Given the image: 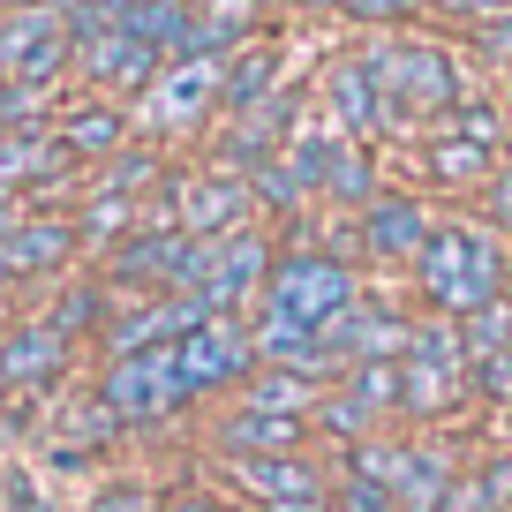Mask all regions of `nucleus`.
Masks as SVG:
<instances>
[{"label": "nucleus", "mask_w": 512, "mask_h": 512, "mask_svg": "<svg viewBox=\"0 0 512 512\" xmlns=\"http://www.w3.org/2000/svg\"><path fill=\"white\" fill-rule=\"evenodd\" d=\"M445 8H460V16H497L505 0H445Z\"/></svg>", "instance_id": "obj_41"}, {"label": "nucleus", "mask_w": 512, "mask_h": 512, "mask_svg": "<svg viewBox=\"0 0 512 512\" xmlns=\"http://www.w3.org/2000/svg\"><path fill=\"white\" fill-rule=\"evenodd\" d=\"M490 46H497V53L512 61V16H497V23H490Z\"/></svg>", "instance_id": "obj_43"}, {"label": "nucleus", "mask_w": 512, "mask_h": 512, "mask_svg": "<svg viewBox=\"0 0 512 512\" xmlns=\"http://www.w3.org/2000/svg\"><path fill=\"white\" fill-rule=\"evenodd\" d=\"M362 422H369V407L354 400V392H347V400H332V407H324V430H339V437H362Z\"/></svg>", "instance_id": "obj_32"}, {"label": "nucleus", "mask_w": 512, "mask_h": 512, "mask_svg": "<svg viewBox=\"0 0 512 512\" xmlns=\"http://www.w3.org/2000/svg\"><path fill=\"white\" fill-rule=\"evenodd\" d=\"M460 347H467V362H497V354L512 347V302H505V294L460 317Z\"/></svg>", "instance_id": "obj_21"}, {"label": "nucleus", "mask_w": 512, "mask_h": 512, "mask_svg": "<svg viewBox=\"0 0 512 512\" xmlns=\"http://www.w3.org/2000/svg\"><path fill=\"white\" fill-rule=\"evenodd\" d=\"M497 272H505V264H497V249H490L482 234H467V226L430 234V249H422V287H430L452 317L497 302Z\"/></svg>", "instance_id": "obj_1"}, {"label": "nucleus", "mask_w": 512, "mask_h": 512, "mask_svg": "<svg viewBox=\"0 0 512 512\" xmlns=\"http://www.w3.org/2000/svg\"><path fill=\"white\" fill-rule=\"evenodd\" d=\"M8 512H38V497H31V482H23V475L8 482Z\"/></svg>", "instance_id": "obj_39"}, {"label": "nucleus", "mask_w": 512, "mask_h": 512, "mask_svg": "<svg viewBox=\"0 0 512 512\" xmlns=\"http://www.w3.org/2000/svg\"><path fill=\"white\" fill-rule=\"evenodd\" d=\"M181 8H189V0H181Z\"/></svg>", "instance_id": "obj_48"}, {"label": "nucleus", "mask_w": 512, "mask_h": 512, "mask_svg": "<svg viewBox=\"0 0 512 512\" xmlns=\"http://www.w3.org/2000/svg\"><path fill=\"white\" fill-rule=\"evenodd\" d=\"M121 226H128V204H121V196H91V211L76 219V234L106 241V234H121Z\"/></svg>", "instance_id": "obj_29"}, {"label": "nucleus", "mask_w": 512, "mask_h": 512, "mask_svg": "<svg viewBox=\"0 0 512 512\" xmlns=\"http://www.w3.org/2000/svg\"><path fill=\"white\" fill-rule=\"evenodd\" d=\"M68 369V339L53 332V324H23V332L0 339V384L8 392H38V384H53Z\"/></svg>", "instance_id": "obj_11"}, {"label": "nucleus", "mask_w": 512, "mask_h": 512, "mask_svg": "<svg viewBox=\"0 0 512 512\" xmlns=\"http://www.w3.org/2000/svg\"><path fill=\"white\" fill-rule=\"evenodd\" d=\"M362 241H369L377 256H407V249L422 256V249H430V219H422L415 204H400V196H392V204H377V211H369Z\"/></svg>", "instance_id": "obj_17"}, {"label": "nucleus", "mask_w": 512, "mask_h": 512, "mask_svg": "<svg viewBox=\"0 0 512 512\" xmlns=\"http://www.w3.org/2000/svg\"><path fill=\"white\" fill-rule=\"evenodd\" d=\"M264 279V241L256 234H234V241H211V272L196 279V309H241Z\"/></svg>", "instance_id": "obj_8"}, {"label": "nucleus", "mask_w": 512, "mask_h": 512, "mask_svg": "<svg viewBox=\"0 0 512 512\" xmlns=\"http://www.w3.org/2000/svg\"><path fill=\"white\" fill-rule=\"evenodd\" d=\"M46 324H53V332H61V339H68V332H83V324H98V294H91V287H76V294H68V302L53 309Z\"/></svg>", "instance_id": "obj_31"}, {"label": "nucleus", "mask_w": 512, "mask_h": 512, "mask_svg": "<svg viewBox=\"0 0 512 512\" xmlns=\"http://www.w3.org/2000/svg\"><path fill=\"white\" fill-rule=\"evenodd\" d=\"M490 204H497V219L512 226V174H505V181H497V189H490Z\"/></svg>", "instance_id": "obj_42"}, {"label": "nucleus", "mask_w": 512, "mask_h": 512, "mask_svg": "<svg viewBox=\"0 0 512 512\" xmlns=\"http://www.w3.org/2000/svg\"><path fill=\"white\" fill-rule=\"evenodd\" d=\"M445 497H452V475H445V460H437V452H407L400 482H392V505H400V512H437Z\"/></svg>", "instance_id": "obj_18"}, {"label": "nucleus", "mask_w": 512, "mask_h": 512, "mask_svg": "<svg viewBox=\"0 0 512 512\" xmlns=\"http://www.w3.org/2000/svg\"><path fill=\"white\" fill-rule=\"evenodd\" d=\"M309 8H339V0H309Z\"/></svg>", "instance_id": "obj_46"}, {"label": "nucleus", "mask_w": 512, "mask_h": 512, "mask_svg": "<svg viewBox=\"0 0 512 512\" xmlns=\"http://www.w3.org/2000/svg\"><path fill=\"white\" fill-rule=\"evenodd\" d=\"M369 76H377V106H452L460 98V76H452V61L437 46H392L384 61H369Z\"/></svg>", "instance_id": "obj_5"}, {"label": "nucleus", "mask_w": 512, "mask_h": 512, "mask_svg": "<svg viewBox=\"0 0 512 512\" xmlns=\"http://www.w3.org/2000/svg\"><path fill=\"white\" fill-rule=\"evenodd\" d=\"M174 512H211V505H174Z\"/></svg>", "instance_id": "obj_45"}, {"label": "nucleus", "mask_w": 512, "mask_h": 512, "mask_svg": "<svg viewBox=\"0 0 512 512\" xmlns=\"http://www.w3.org/2000/svg\"><path fill=\"white\" fill-rule=\"evenodd\" d=\"M460 377H467L460 324H430V332H415V347H407V407H415V415H437V407L460 392Z\"/></svg>", "instance_id": "obj_6"}, {"label": "nucleus", "mask_w": 512, "mask_h": 512, "mask_svg": "<svg viewBox=\"0 0 512 512\" xmlns=\"http://www.w3.org/2000/svg\"><path fill=\"white\" fill-rule=\"evenodd\" d=\"M347 392L362 407H407V362H354Z\"/></svg>", "instance_id": "obj_23"}, {"label": "nucleus", "mask_w": 512, "mask_h": 512, "mask_svg": "<svg viewBox=\"0 0 512 512\" xmlns=\"http://www.w3.org/2000/svg\"><path fill=\"white\" fill-rule=\"evenodd\" d=\"M339 512H392V490H377V482H347V505Z\"/></svg>", "instance_id": "obj_36"}, {"label": "nucleus", "mask_w": 512, "mask_h": 512, "mask_svg": "<svg viewBox=\"0 0 512 512\" xmlns=\"http://www.w3.org/2000/svg\"><path fill=\"white\" fill-rule=\"evenodd\" d=\"M121 136H128V121L113 106H83V113L61 121V151L68 159H121Z\"/></svg>", "instance_id": "obj_16"}, {"label": "nucleus", "mask_w": 512, "mask_h": 512, "mask_svg": "<svg viewBox=\"0 0 512 512\" xmlns=\"http://www.w3.org/2000/svg\"><path fill=\"white\" fill-rule=\"evenodd\" d=\"M219 83H226V68H219V61H174L159 83H151V121H159V128H189V121H204L211 98H219Z\"/></svg>", "instance_id": "obj_9"}, {"label": "nucleus", "mask_w": 512, "mask_h": 512, "mask_svg": "<svg viewBox=\"0 0 512 512\" xmlns=\"http://www.w3.org/2000/svg\"><path fill=\"white\" fill-rule=\"evenodd\" d=\"M482 384H490V392H505V400H512V347L497 354V362H482Z\"/></svg>", "instance_id": "obj_38"}, {"label": "nucleus", "mask_w": 512, "mask_h": 512, "mask_svg": "<svg viewBox=\"0 0 512 512\" xmlns=\"http://www.w3.org/2000/svg\"><path fill=\"white\" fill-rule=\"evenodd\" d=\"M8 279H16V272H8V264H0V287H8Z\"/></svg>", "instance_id": "obj_47"}, {"label": "nucleus", "mask_w": 512, "mask_h": 512, "mask_svg": "<svg viewBox=\"0 0 512 512\" xmlns=\"http://www.w3.org/2000/svg\"><path fill=\"white\" fill-rule=\"evenodd\" d=\"M174 362H181L189 392H211V384H234L249 369V339H241L234 317H204L189 339H174Z\"/></svg>", "instance_id": "obj_7"}, {"label": "nucleus", "mask_w": 512, "mask_h": 512, "mask_svg": "<svg viewBox=\"0 0 512 512\" xmlns=\"http://www.w3.org/2000/svg\"><path fill=\"white\" fill-rule=\"evenodd\" d=\"M23 422H31V400L0 384V445H8V437H23Z\"/></svg>", "instance_id": "obj_33"}, {"label": "nucleus", "mask_w": 512, "mask_h": 512, "mask_svg": "<svg viewBox=\"0 0 512 512\" xmlns=\"http://www.w3.org/2000/svg\"><path fill=\"white\" fill-rule=\"evenodd\" d=\"M76 68L91 83H106V91H151V83H159V53H151L144 38H128V31H106V38H91V46H76Z\"/></svg>", "instance_id": "obj_10"}, {"label": "nucleus", "mask_w": 512, "mask_h": 512, "mask_svg": "<svg viewBox=\"0 0 512 512\" xmlns=\"http://www.w3.org/2000/svg\"><path fill=\"white\" fill-rule=\"evenodd\" d=\"M91 512H151V497L144 490H136V482H113V490L106 497H98V505Z\"/></svg>", "instance_id": "obj_35"}, {"label": "nucleus", "mask_w": 512, "mask_h": 512, "mask_svg": "<svg viewBox=\"0 0 512 512\" xmlns=\"http://www.w3.org/2000/svg\"><path fill=\"white\" fill-rule=\"evenodd\" d=\"M309 392H302V377H264L256 384V415H287L294 422V407H302Z\"/></svg>", "instance_id": "obj_28"}, {"label": "nucleus", "mask_w": 512, "mask_h": 512, "mask_svg": "<svg viewBox=\"0 0 512 512\" xmlns=\"http://www.w3.org/2000/svg\"><path fill=\"white\" fill-rule=\"evenodd\" d=\"M234 219H241V181H189V196H181V226L189 234H219Z\"/></svg>", "instance_id": "obj_19"}, {"label": "nucleus", "mask_w": 512, "mask_h": 512, "mask_svg": "<svg viewBox=\"0 0 512 512\" xmlns=\"http://www.w3.org/2000/svg\"><path fill=\"white\" fill-rule=\"evenodd\" d=\"M68 166L61 136H46V128H31V136H0V196L23 189V181H53Z\"/></svg>", "instance_id": "obj_13"}, {"label": "nucleus", "mask_w": 512, "mask_h": 512, "mask_svg": "<svg viewBox=\"0 0 512 512\" xmlns=\"http://www.w3.org/2000/svg\"><path fill=\"white\" fill-rule=\"evenodd\" d=\"M437 512H490V482H452V497Z\"/></svg>", "instance_id": "obj_34"}, {"label": "nucleus", "mask_w": 512, "mask_h": 512, "mask_svg": "<svg viewBox=\"0 0 512 512\" xmlns=\"http://www.w3.org/2000/svg\"><path fill=\"white\" fill-rule=\"evenodd\" d=\"M234 475L249 482V490L264 497V505H279V512H302V505H317V475H309V467H294L287 452H279V460H241Z\"/></svg>", "instance_id": "obj_14"}, {"label": "nucleus", "mask_w": 512, "mask_h": 512, "mask_svg": "<svg viewBox=\"0 0 512 512\" xmlns=\"http://www.w3.org/2000/svg\"><path fill=\"white\" fill-rule=\"evenodd\" d=\"M347 16H362V23H384V16H407V0H339Z\"/></svg>", "instance_id": "obj_37"}, {"label": "nucleus", "mask_w": 512, "mask_h": 512, "mask_svg": "<svg viewBox=\"0 0 512 512\" xmlns=\"http://www.w3.org/2000/svg\"><path fill=\"white\" fill-rule=\"evenodd\" d=\"M272 83H279V53H241V61H226L219 98H226V106H256Z\"/></svg>", "instance_id": "obj_24"}, {"label": "nucleus", "mask_w": 512, "mask_h": 512, "mask_svg": "<svg viewBox=\"0 0 512 512\" xmlns=\"http://www.w3.org/2000/svg\"><path fill=\"white\" fill-rule=\"evenodd\" d=\"M16 226H23V204H16V196H0V241L16 234Z\"/></svg>", "instance_id": "obj_40"}, {"label": "nucleus", "mask_w": 512, "mask_h": 512, "mask_svg": "<svg viewBox=\"0 0 512 512\" xmlns=\"http://www.w3.org/2000/svg\"><path fill=\"white\" fill-rule=\"evenodd\" d=\"M151 174H159V159H144V151H136V159H113V166H106V189H98V196H121V204H136Z\"/></svg>", "instance_id": "obj_27"}, {"label": "nucleus", "mask_w": 512, "mask_h": 512, "mask_svg": "<svg viewBox=\"0 0 512 512\" xmlns=\"http://www.w3.org/2000/svg\"><path fill=\"white\" fill-rule=\"evenodd\" d=\"M279 121H294V98H264V106L249 113V128L234 136V159H256V151L279 136Z\"/></svg>", "instance_id": "obj_26"}, {"label": "nucleus", "mask_w": 512, "mask_h": 512, "mask_svg": "<svg viewBox=\"0 0 512 512\" xmlns=\"http://www.w3.org/2000/svg\"><path fill=\"white\" fill-rule=\"evenodd\" d=\"M0 8H46V0H0Z\"/></svg>", "instance_id": "obj_44"}, {"label": "nucleus", "mask_w": 512, "mask_h": 512, "mask_svg": "<svg viewBox=\"0 0 512 512\" xmlns=\"http://www.w3.org/2000/svg\"><path fill=\"white\" fill-rule=\"evenodd\" d=\"M324 189L339 196V204H354V196H369V159L362 151H347V144H324Z\"/></svg>", "instance_id": "obj_25"}, {"label": "nucleus", "mask_w": 512, "mask_h": 512, "mask_svg": "<svg viewBox=\"0 0 512 512\" xmlns=\"http://www.w3.org/2000/svg\"><path fill=\"white\" fill-rule=\"evenodd\" d=\"M76 241H83L76 219H23L16 234L0 241V264H8L16 279H38V272H61Z\"/></svg>", "instance_id": "obj_12"}, {"label": "nucleus", "mask_w": 512, "mask_h": 512, "mask_svg": "<svg viewBox=\"0 0 512 512\" xmlns=\"http://www.w3.org/2000/svg\"><path fill=\"white\" fill-rule=\"evenodd\" d=\"M272 309L294 317V324H309V332H324L339 309H354V279L339 272L332 256H287L272 272Z\"/></svg>", "instance_id": "obj_4"}, {"label": "nucleus", "mask_w": 512, "mask_h": 512, "mask_svg": "<svg viewBox=\"0 0 512 512\" xmlns=\"http://www.w3.org/2000/svg\"><path fill=\"white\" fill-rule=\"evenodd\" d=\"M219 437L241 452V460H279V452L294 445V422L287 415H256V407H249V415H234Z\"/></svg>", "instance_id": "obj_20"}, {"label": "nucleus", "mask_w": 512, "mask_h": 512, "mask_svg": "<svg viewBox=\"0 0 512 512\" xmlns=\"http://www.w3.org/2000/svg\"><path fill=\"white\" fill-rule=\"evenodd\" d=\"M332 106L347 128H369L377 121V76H369V61H339L332 68Z\"/></svg>", "instance_id": "obj_22"}, {"label": "nucleus", "mask_w": 512, "mask_h": 512, "mask_svg": "<svg viewBox=\"0 0 512 512\" xmlns=\"http://www.w3.org/2000/svg\"><path fill=\"white\" fill-rule=\"evenodd\" d=\"M121 31H128V38H144L159 61H166V53L181 61V53H189V8H181V0H136Z\"/></svg>", "instance_id": "obj_15"}, {"label": "nucleus", "mask_w": 512, "mask_h": 512, "mask_svg": "<svg viewBox=\"0 0 512 512\" xmlns=\"http://www.w3.org/2000/svg\"><path fill=\"white\" fill-rule=\"evenodd\" d=\"M437 174L445 181H475L482 174V144L467 136V144H437Z\"/></svg>", "instance_id": "obj_30"}, {"label": "nucleus", "mask_w": 512, "mask_h": 512, "mask_svg": "<svg viewBox=\"0 0 512 512\" xmlns=\"http://www.w3.org/2000/svg\"><path fill=\"white\" fill-rule=\"evenodd\" d=\"M98 400H106L121 422H151V415H166V407H181V400H189V384H181L174 347L121 354V362L106 369V392H98Z\"/></svg>", "instance_id": "obj_3"}, {"label": "nucleus", "mask_w": 512, "mask_h": 512, "mask_svg": "<svg viewBox=\"0 0 512 512\" xmlns=\"http://www.w3.org/2000/svg\"><path fill=\"white\" fill-rule=\"evenodd\" d=\"M68 61H76V46H68L53 0H46V8H16V16L0 23V83H31V91H46Z\"/></svg>", "instance_id": "obj_2"}]
</instances>
